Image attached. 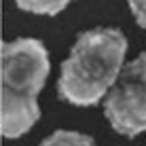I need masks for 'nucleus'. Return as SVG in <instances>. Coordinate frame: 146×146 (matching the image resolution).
I'll return each mask as SVG.
<instances>
[{
	"mask_svg": "<svg viewBox=\"0 0 146 146\" xmlns=\"http://www.w3.org/2000/svg\"><path fill=\"white\" fill-rule=\"evenodd\" d=\"M104 114L123 135L133 138L146 131V51L119 72L104 95Z\"/></svg>",
	"mask_w": 146,
	"mask_h": 146,
	"instance_id": "7ed1b4c3",
	"label": "nucleus"
},
{
	"mask_svg": "<svg viewBox=\"0 0 146 146\" xmlns=\"http://www.w3.org/2000/svg\"><path fill=\"white\" fill-rule=\"evenodd\" d=\"M129 9H131L135 21L142 28H146V0H129Z\"/></svg>",
	"mask_w": 146,
	"mask_h": 146,
	"instance_id": "423d86ee",
	"label": "nucleus"
},
{
	"mask_svg": "<svg viewBox=\"0 0 146 146\" xmlns=\"http://www.w3.org/2000/svg\"><path fill=\"white\" fill-rule=\"evenodd\" d=\"M17 7L26 13L34 15H57L68 7L72 0H15Z\"/></svg>",
	"mask_w": 146,
	"mask_h": 146,
	"instance_id": "20e7f679",
	"label": "nucleus"
},
{
	"mask_svg": "<svg viewBox=\"0 0 146 146\" xmlns=\"http://www.w3.org/2000/svg\"><path fill=\"white\" fill-rule=\"evenodd\" d=\"M49 70V53L40 40L17 38L2 47L0 123L4 138H19L28 133L40 119L38 93L47 83Z\"/></svg>",
	"mask_w": 146,
	"mask_h": 146,
	"instance_id": "f03ea898",
	"label": "nucleus"
},
{
	"mask_svg": "<svg viewBox=\"0 0 146 146\" xmlns=\"http://www.w3.org/2000/svg\"><path fill=\"white\" fill-rule=\"evenodd\" d=\"M40 146H95V142L85 133L59 129V131L51 133L49 138H44L40 142Z\"/></svg>",
	"mask_w": 146,
	"mask_h": 146,
	"instance_id": "39448f33",
	"label": "nucleus"
},
{
	"mask_svg": "<svg viewBox=\"0 0 146 146\" xmlns=\"http://www.w3.org/2000/svg\"><path fill=\"white\" fill-rule=\"evenodd\" d=\"M127 53V38L117 28H93L76 38L57 80L59 98L74 106H93L114 85Z\"/></svg>",
	"mask_w": 146,
	"mask_h": 146,
	"instance_id": "f257e3e1",
	"label": "nucleus"
}]
</instances>
